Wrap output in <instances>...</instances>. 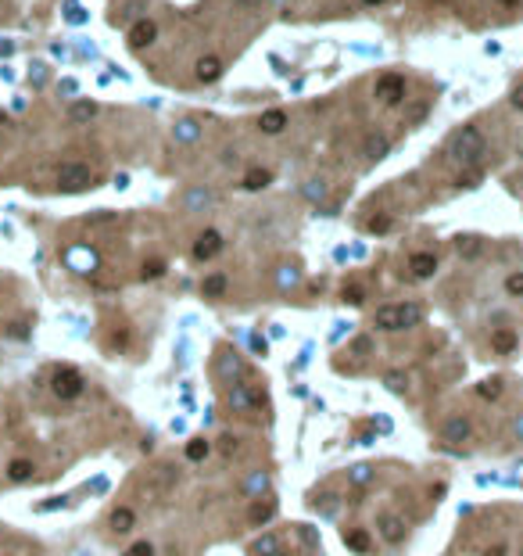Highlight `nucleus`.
Wrapping results in <instances>:
<instances>
[{
  "label": "nucleus",
  "mask_w": 523,
  "mask_h": 556,
  "mask_svg": "<svg viewBox=\"0 0 523 556\" xmlns=\"http://www.w3.org/2000/svg\"><path fill=\"white\" fill-rule=\"evenodd\" d=\"M190 463H201L205 456H208V441L205 438H194V441H187V452H183Z\"/></svg>",
  "instance_id": "28"
},
{
  "label": "nucleus",
  "mask_w": 523,
  "mask_h": 556,
  "mask_svg": "<svg viewBox=\"0 0 523 556\" xmlns=\"http://www.w3.org/2000/svg\"><path fill=\"white\" fill-rule=\"evenodd\" d=\"M194 72H198V79H201V83H215V79L222 75V61H219V58H212V54H208V58H198Z\"/></svg>",
  "instance_id": "17"
},
{
  "label": "nucleus",
  "mask_w": 523,
  "mask_h": 556,
  "mask_svg": "<svg viewBox=\"0 0 523 556\" xmlns=\"http://www.w3.org/2000/svg\"><path fill=\"white\" fill-rule=\"evenodd\" d=\"M33 474H36V467H33V459H26V456H18V459L8 463V481H15V485L33 481Z\"/></svg>",
  "instance_id": "15"
},
{
  "label": "nucleus",
  "mask_w": 523,
  "mask_h": 556,
  "mask_svg": "<svg viewBox=\"0 0 523 556\" xmlns=\"http://www.w3.org/2000/svg\"><path fill=\"white\" fill-rule=\"evenodd\" d=\"M366 230H370V234H387V230H391V216H387V212L370 216V219H366Z\"/></svg>",
  "instance_id": "30"
},
{
  "label": "nucleus",
  "mask_w": 523,
  "mask_h": 556,
  "mask_svg": "<svg viewBox=\"0 0 523 556\" xmlns=\"http://www.w3.org/2000/svg\"><path fill=\"white\" fill-rule=\"evenodd\" d=\"M509 105H512L516 112H523V83H519V86L512 90V98H509Z\"/></svg>",
  "instance_id": "38"
},
{
  "label": "nucleus",
  "mask_w": 523,
  "mask_h": 556,
  "mask_svg": "<svg viewBox=\"0 0 523 556\" xmlns=\"http://www.w3.org/2000/svg\"><path fill=\"white\" fill-rule=\"evenodd\" d=\"M405 90H409V83H405L401 72H384V75L377 79V86H373V98H377L380 105L394 108V105L405 101Z\"/></svg>",
  "instance_id": "6"
},
{
  "label": "nucleus",
  "mask_w": 523,
  "mask_h": 556,
  "mask_svg": "<svg viewBox=\"0 0 523 556\" xmlns=\"http://www.w3.org/2000/svg\"><path fill=\"white\" fill-rule=\"evenodd\" d=\"M362 4H370V8H377V4H384V0H362Z\"/></svg>",
  "instance_id": "46"
},
{
  "label": "nucleus",
  "mask_w": 523,
  "mask_h": 556,
  "mask_svg": "<svg viewBox=\"0 0 523 556\" xmlns=\"http://www.w3.org/2000/svg\"><path fill=\"white\" fill-rule=\"evenodd\" d=\"M287 126H291V119H287L284 108H269V112H262V119H258V130H262V133H269V137L284 133Z\"/></svg>",
  "instance_id": "12"
},
{
  "label": "nucleus",
  "mask_w": 523,
  "mask_h": 556,
  "mask_svg": "<svg viewBox=\"0 0 523 556\" xmlns=\"http://www.w3.org/2000/svg\"><path fill=\"white\" fill-rule=\"evenodd\" d=\"M344 538H347V545H352L355 552H370V542H373V538H370L366 531H359V528H355V531H347Z\"/></svg>",
  "instance_id": "29"
},
{
  "label": "nucleus",
  "mask_w": 523,
  "mask_h": 556,
  "mask_svg": "<svg viewBox=\"0 0 523 556\" xmlns=\"http://www.w3.org/2000/svg\"><path fill=\"white\" fill-rule=\"evenodd\" d=\"M158 40V26L151 22V19H136L133 26H129V47L133 51H144V47H151Z\"/></svg>",
  "instance_id": "9"
},
{
  "label": "nucleus",
  "mask_w": 523,
  "mask_h": 556,
  "mask_svg": "<svg viewBox=\"0 0 523 556\" xmlns=\"http://www.w3.org/2000/svg\"><path fill=\"white\" fill-rule=\"evenodd\" d=\"M94 115H97V105H94V101H75V105L68 108V119H72V122H90Z\"/></svg>",
  "instance_id": "23"
},
{
  "label": "nucleus",
  "mask_w": 523,
  "mask_h": 556,
  "mask_svg": "<svg viewBox=\"0 0 523 556\" xmlns=\"http://www.w3.org/2000/svg\"><path fill=\"white\" fill-rule=\"evenodd\" d=\"M161 273H165V262H161V258H151V262H144V269H140L144 280H158Z\"/></svg>",
  "instance_id": "32"
},
{
  "label": "nucleus",
  "mask_w": 523,
  "mask_h": 556,
  "mask_svg": "<svg viewBox=\"0 0 523 556\" xmlns=\"http://www.w3.org/2000/svg\"><path fill=\"white\" fill-rule=\"evenodd\" d=\"M441 438L445 441H470L473 438V424L466 416H452V420L441 424Z\"/></svg>",
  "instance_id": "11"
},
{
  "label": "nucleus",
  "mask_w": 523,
  "mask_h": 556,
  "mask_svg": "<svg viewBox=\"0 0 523 556\" xmlns=\"http://www.w3.org/2000/svg\"><path fill=\"white\" fill-rule=\"evenodd\" d=\"M433 273H438V255H433V251H416L409 258V276H412V280H430Z\"/></svg>",
  "instance_id": "8"
},
{
  "label": "nucleus",
  "mask_w": 523,
  "mask_h": 556,
  "mask_svg": "<svg viewBox=\"0 0 523 556\" xmlns=\"http://www.w3.org/2000/svg\"><path fill=\"white\" fill-rule=\"evenodd\" d=\"M423 320V309L416 302H394V305H380L377 316H373V327L384 330V334H398V330H409Z\"/></svg>",
  "instance_id": "1"
},
{
  "label": "nucleus",
  "mask_w": 523,
  "mask_h": 556,
  "mask_svg": "<svg viewBox=\"0 0 523 556\" xmlns=\"http://www.w3.org/2000/svg\"><path fill=\"white\" fill-rule=\"evenodd\" d=\"M484 556H509V549H505V545H495V549H487Z\"/></svg>",
  "instance_id": "42"
},
{
  "label": "nucleus",
  "mask_w": 523,
  "mask_h": 556,
  "mask_svg": "<svg viewBox=\"0 0 523 556\" xmlns=\"http://www.w3.org/2000/svg\"><path fill=\"white\" fill-rule=\"evenodd\" d=\"M502 4H505V8H516V4H523V0H502Z\"/></svg>",
  "instance_id": "45"
},
{
  "label": "nucleus",
  "mask_w": 523,
  "mask_h": 556,
  "mask_svg": "<svg viewBox=\"0 0 523 556\" xmlns=\"http://www.w3.org/2000/svg\"><path fill=\"white\" fill-rule=\"evenodd\" d=\"M340 298H344L347 305H362V302H366V291H362L359 284H352V288H344V291H340Z\"/></svg>",
  "instance_id": "33"
},
{
  "label": "nucleus",
  "mask_w": 523,
  "mask_h": 556,
  "mask_svg": "<svg viewBox=\"0 0 523 556\" xmlns=\"http://www.w3.org/2000/svg\"><path fill=\"white\" fill-rule=\"evenodd\" d=\"M384 384H387L391 392L405 395V381H401V374H398V369H391V374H384Z\"/></svg>",
  "instance_id": "35"
},
{
  "label": "nucleus",
  "mask_w": 523,
  "mask_h": 556,
  "mask_svg": "<svg viewBox=\"0 0 523 556\" xmlns=\"http://www.w3.org/2000/svg\"><path fill=\"white\" fill-rule=\"evenodd\" d=\"M172 481H176V471H172V467H154L147 474V485H154V492H168Z\"/></svg>",
  "instance_id": "21"
},
{
  "label": "nucleus",
  "mask_w": 523,
  "mask_h": 556,
  "mask_svg": "<svg viewBox=\"0 0 523 556\" xmlns=\"http://www.w3.org/2000/svg\"><path fill=\"white\" fill-rule=\"evenodd\" d=\"M219 251H222V234H219V230H205V234L194 241V248H190L194 262H212Z\"/></svg>",
  "instance_id": "7"
},
{
  "label": "nucleus",
  "mask_w": 523,
  "mask_h": 556,
  "mask_svg": "<svg viewBox=\"0 0 523 556\" xmlns=\"http://www.w3.org/2000/svg\"><path fill=\"white\" fill-rule=\"evenodd\" d=\"M237 445H240L237 438H230V434L222 438V452H226V456H230V452H237Z\"/></svg>",
  "instance_id": "39"
},
{
  "label": "nucleus",
  "mask_w": 523,
  "mask_h": 556,
  "mask_svg": "<svg viewBox=\"0 0 523 556\" xmlns=\"http://www.w3.org/2000/svg\"><path fill=\"white\" fill-rule=\"evenodd\" d=\"M505 295L509 298H523V273H509L505 276Z\"/></svg>",
  "instance_id": "31"
},
{
  "label": "nucleus",
  "mask_w": 523,
  "mask_h": 556,
  "mask_svg": "<svg viewBox=\"0 0 523 556\" xmlns=\"http://www.w3.org/2000/svg\"><path fill=\"white\" fill-rule=\"evenodd\" d=\"M58 187L65 194H79L86 187H94V169L82 165V162H65L58 165Z\"/></svg>",
  "instance_id": "4"
},
{
  "label": "nucleus",
  "mask_w": 523,
  "mask_h": 556,
  "mask_svg": "<svg viewBox=\"0 0 523 556\" xmlns=\"http://www.w3.org/2000/svg\"><path fill=\"white\" fill-rule=\"evenodd\" d=\"M377 531H380V538H384L387 545L405 542V520L394 517V513H380V517H377Z\"/></svg>",
  "instance_id": "10"
},
{
  "label": "nucleus",
  "mask_w": 523,
  "mask_h": 556,
  "mask_svg": "<svg viewBox=\"0 0 523 556\" xmlns=\"http://www.w3.org/2000/svg\"><path fill=\"white\" fill-rule=\"evenodd\" d=\"M387 147H391V140H387L384 133H370V137H366V144H362V154H366L370 162H377V158H384V154H387Z\"/></svg>",
  "instance_id": "18"
},
{
  "label": "nucleus",
  "mask_w": 523,
  "mask_h": 556,
  "mask_svg": "<svg viewBox=\"0 0 523 556\" xmlns=\"http://www.w3.org/2000/svg\"><path fill=\"white\" fill-rule=\"evenodd\" d=\"M244 4H251V0H244Z\"/></svg>",
  "instance_id": "47"
},
{
  "label": "nucleus",
  "mask_w": 523,
  "mask_h": 556,
  "mask_svg": "<svg viewBox=\"0 0 523 556\" xmlns=\"http://www.w3.org/2000/svg\"><path fill=\"white\" fill-rule=\"evenodd\" d=\"M273 513H276V503L273 499H266V503H258V506H251V513H247V520L258 528V524H269L273 520Z\"/></svg>",
  "instance_id": "22"
},
{
  "label": "nucleus",
  "mask_w": 523,
  "mask_h": 556,
  "mask_svg": "<svg viewBox=\"0 0 523 556\" xmlns=\"http://www.w3.org/2000/svg\"><path fill=\"white\" fill-rule=\"evenodd\" d=\"M487 151V140L477 126H463L452 140H448V158L459 162V165H477Z\"/></svg>",
  "instance_id": "2"
},
{
  "label": "nucleus",
  "mask_w": 523,
  "mask_h": 556,
  "mask_svg": "<svg viewBox=\"0 0 523 556\" xmlns=\"http://www.w3.org/2000/svg\"><path fill=\"white\" fill-rule=\"evenodd\" d=\"M273 183V172L269 169H247L244 172V191H266Z\"/></svg>",
  "instance_id": "19"
},
{
  "label": "nucleus",
  "mask_w": 523,
  "mask_h": 556,
  "mask_svg": "<svg viewBox=\"0 0 523 556\" xmlns=\"http://www.w3.org/2000/svg\"><path fill=\"white\" fill-rule=\"evenodd\" d=\"M477 183H480V172H466V176H459V179H455V187H466V191H473Z\"/></svg>",
  "instance_id": "36"
},
{
  "label": "nucleus",
  "mask_w": 523,
  "mask_h": 556,
  "mask_svg": "<svg viewBox=\"0 0 523 556\" xmlns=\"http://www.w3.org/2000/svg\"><path fill=\"white\" fill-rule=\"evenodd\" d=\"M455 251H459L463 258H477V255L484 251V241H480V237H455Z\"/></svg>",
  "instance_id": "24"
},
{
  "label": "nucleus",
  "mask_w": 523,
  "mask_h": 556,
  "mask_svg": "<svg viewBox=\"0 0 523 556\" xmlns=\"http://www.w3.org/2000/svg\"><path fill=\"white\" fill-rule=\"evenodd\" d=\"M122 556H154V545H151L147 538H140V542L126 545V552H122Z\"/></svg>",
  "instance_id": "34"
},
{
  "label": "nucleus",
  "mask_w": 523,
  "mask_h": 556,
  "mask_svg": "<svg viewBox=\"0 0 523 556\" xmlns=\"http://www.w3.org/2000/svg\"><path fill=\"white\" fill-rule=\"evenodd\" d=\"M516 345H519V337H516V330H509V327H498V330L491 334V348H495V355H512Z\"/></svg>",
  "instance_id": "13"
},
{
  "label": "nucleus",
  "mask_w": 523,
  "mask_h": 556,
  "mask_svg": "<svg viewBox=\"0 0 523 556\" xmlns=\"http://www.w3.org/2000/svg\"><path fill=\"white\" fill-rule=\"evenodd\" d=\"M65 503H68L65 495H54V499H43V503H40V510H43V513H47V510H61Z\"/></svg>",
  "instance_id": "37"
},
{
  "label": "nucleus",
  "mask_w": 523,
  "mask_h": 556,
  "mask_svg": "<svg viewBox=\"0 0 523 556\" xmlns=\"http://www.w3.org/2000/svg\"><path fill=\"white\" fill-rule=\"evenodd\" d=\"M251 348H254V352H262V355H266V341H262V337H251Z\"/></svg>",
  "instance_id": "43"
},
{
  "label": "nucleus",
  "mask_w": 523,
  "mask_h": 556,
  "mask_svg": "<svg viewBox=\"0 0 523 556\" xmlns=\"http://www.w3.org/2000/svg\"><path fill=\"white\" fill-rule=\"evenodd\" d=\"M50 392H54L61 402H75V399L86 392V381H82L79 369L61 366V369H54V377H50Z\"/></svg>",
  "instance_id": "5"
},
{
  "label": "nucleus",
  "mask_w": 523,
  "mask_h": 556,
  "mask_svg": "<svg viewBox=\"0 0 523 556\" xmlns=\"http://www.w3.org/2000/svg\"><path fill=\"white\" fill-rule=\"evenodd\" d=\"M140 11H147V4H144V0H129V4L115 15V22H136V19H144Z\"/></svg>",
  "instance_id": "26"
},
{
  "label": "nucleus",
  "mask_w": 523,
  "mask_h": 556,
  "mask_svg": "<svg viewBox=\"0 0 523 556\" xmlns=\"http://www.w3.org/2000/svg\"><path fill=\"white\" fill-rule=\"evenodd\" d=\"M352 478H355V481H370V467H359V471H352Z\"/></svg>",
  "instance_id": "41"
},
{
  "label": "nucleus",
  "mask_w": 523,
  "mask_h": 556,
  "mask_svg": "<svg viewBox=\"0 0 523 556\" xmlns=\"http://www.w3.org/2000/svg\"><path fill=\"white\" fill-rule=\"evenodd\" d=\"M108 528H112L115 535H126V531H133V528H136V513H133L129 506H119V510H112Z\"/></svg>",
  "instance_id": "14"
},
{
  "label": "nucleus",
  "mask_w": 523,
  "mask_h": 556,
  "mask_svg": "<svg viewBox=\"0 0 523 556\" xmlns=\"http://www.w3.org/2000/svg\"><path fill=\"white\" fill-rule=\"evenodd\" d=\"M366 352H370V337H359L355 341V355H366Z\"/></svg>",
  "instance_id": "40"
},
{
  "label": "nucleus",
  "mask_w": 523,
  "mask_h": 556,
  "mask_svg": "<svg viewBox=\"0 0 523 556\" xmlns=\"http://www.w3.org/2000/svg\"><path fill=\"white\" fill-rule=\"evenodd\" d=\"M512 431H516V438H523V413L516 416V424H512Z\"/></svg>",
  "instance_id": "44"
},
{
  "label": "nucleus",
  "mask_w": 523,
  "mask_h": 556,
  "mask_svg": "<svg viewBox=\"0 0 523 556\" xmlns=\"http://www.w3.org/2000/svg\"><path fill=\"white\" fill-rule=\"evenodd\" d=\"M269 488V478L266 474H251L247 481H244V495H262Z\"/></svg>",
  "instance_id": "27"
},
{
  "label": "nucleus",
  "mask_w": 523,
  "mask_h": 556,
  "mask_svg": "<svg viewBox=\"0 0 523 556\" xmlns=\"http://www.w3.org/2000/svg\"><path fill=\"white\" fill-rule=\"evenodd\" d=\"M226 288H230L226 273H212V276H205V284H201V295H205V298H222V295H226Z\"/></svg>",
  "instance_id": "20"
},
{
  "label": "nucleus",
  "mask_w": 523,
  "mask_h": 556,
  "mask_svg": "<svg viewBox=\"0 0 523 556\" xmlns=\"http://www.w3.org/2000/svg\"><path fill=\"white\" fill-rule=\"evenodd\" d=\"M254 556H284V538L280 535H262L254 545H251Z\"/></svg>",
  "instance_id": "16"
},
{
  "label": "nucleus",
  "mask_w": 523,
  "mask_h": 556,
  "mask_svg": "<svg viewBox=\"0 0 523 556\" xmlns=\"http://www.w3.org/2000/svg\"><path fill=\"white\" fill-rule=\"evenodd\" d=\"M473 392H477V399H484V402H495V399L502 395V377H487V381H480Z\"/></svg>",
  "instance_id": "25"
},
{
  "label": "nucleus",
  "mask_w": 523,
  "mask_h": 556,
  "mask_svg": "<svg viewBox=\"0 0 523 556\" xmlns=\"http://www.w3.org/2000/svg\"><path fill=\"white\" fill-rule=\"evenodd\" d=\"M226 406L233 413H258L262 406H266V392H258L247 381H233L230 392H226Z\"/></svg>",
  "instance_id": "3"
}]
</instances>
